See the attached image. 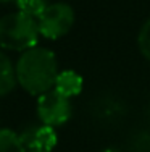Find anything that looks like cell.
<instances>
[{
  "instance_id": "52a82bcc",
  "label": "cell",
  "mask_w": 150,
  "mask_h": 152,
  "mask_svg": "<svg viewBox=\"0 0 150 152\" xmlns=\"http://www.w3.org/2000/svg\"><path fill=\"white\" fill-rule=\"evenodd\" d=\"M16 70L3 52H0V97L12 92L16 86Z\"/></svg>"
},
{
  "instance_id": "8992f818",
  "label": "cell",
  "mask_w": 150,
  "mask_h": 152,
  "mask_svg": "<svg viewBox=\"0 0 150 152\" xmlns=\"http://www.w3.org/2000/svg\"><path fill=\"white\" fill-rule=\"evenodd\" d=\"M83 78L81 75H78L76 71L73 70H65V71H60L58 76H57V81H55V88L60 94H63L65 97H74L78 94H81L83 91Z\"/></svg>"
},
{
  "instance_id": "30bf717a",
  "label": "cell",
  "mask_w": 150,
  "mask_h": 152,
  "mask_svg": "<svg viewBox=\"0 0 150 152\" xmlns=\"http://www.w3.org/2000/svg\"><path fill=\"white\" fill-rule=\"evenodd\" d=\"M137 44L141 53L150 61V18L142 24L141 31H139V37H137Z\"/></svg>"
},
{
  "instance_id": "3957f363",
  "label": "cell",
  "mask_w": 150,
  "mask_h": 152,
  "mask_svg": "<svg viewBox=\"0 0 150 152\" xmlns=\"http://www.w3.org/2000/svg\"><path fill=\"white\" fill-rule=\"evenodd\" d=\"M74 24V10L68 3L57 2L47 5L41 16L37 18V26L41 36L47 39H58L65 36Z\"/></svg>"
},
{
  "instance_id": "7a4b0ae2",
  "label": "cell",
  "mask_w": 150,
  "mask_h": 152,
  "mask_svg": "<svg viewBox=\"0 0 150 152\" xmlns=\"http://www.w3.org/2000/svg\"><path fill=\"white\" fill-rule=\"evenodd\" d=\"M37 20L23 12H15L0 18V47L24 52L36 47L39 39Z\"/></svg>"
},
{
  "instance_id": "5b68a950",
  "label": "cell",
  "mask_w": 150,
  "mask_h": 152,
  "mask_svg": "<svg viewBox=\"0 0 150 152\" xmlns=\"http://www.w3.org/2000/svg\"><path fill=\"white\" fill-rule=\"evenodd\" d=\"M20 136L26 151H42V152H52V149L57 146V139H58L53 126L49 125L29 128Z\"/></svg>"
},
{
  "instance_id": "9c48e42d",
  "label": "cell",
  "mask_w": 150,
  "mask_h": 152,
  "mask_svg": "<svg viewBox=\"0 0 150 152\" xmlns=\"http://www.w3.org/2000/svg\"><path fill=\"white\" fill-rule=\"evenodd\" d=\"M16 3H18L20 12H23L24 15L33 16L36 20L44 13V10L49 5L45 0H16Z\"/></svg>"
},
{
  "instance_id": "277c9868",
  "label": "cell",
  "mask_w": 150,
  "mask_h": 152,
  "mask_svg": "<svg viewBox=\"0 0 150 152\" xmlns=\"http://www.w3.org/2000/svg\"><path fill=\"white\" fill-rule=\"evenodd\" d=\"M37 115L44 125L60 126L71 117L70 99L60 94L57 89H50L37 97Z\"/></svg>"
},
{
  "instance_id": "7c38bea8",
  "label": "cell",
  "mask_w": 150,
  "mask_h": 152,
  "mask_svg": "<svg viewBox=\"0 0 150 152\" xmlns=\"http://www.w3.org/2000/svg\"><path fill=\"white\" fill-rule=\"evenodd\" d=\"M0 2H13V0H0Z\"/></svg>"
},
{
  "instance_id": "6da1fadb",
  "label": "cell",
  "mask_w": 150,
  "mask_h": 152,
  "mask_svg": "<svg viewBox=\"0 0 150 152\" xmlns=\"http://www.w3.org/2000/svg\"><path fill=\"white\" fill-rule=\"evenodd\" d=\"M15 70L21 88L37 97L55 88L57 76L60 73L53 52L37 45L21 53Z\"/></svg>"
},
{
  "instance_id": "4fadbf2b",
  "label": "cell",
  "mask_w": 150,
  "mask_h": 152,
  "mask_svg": "<svg viewBox=\"0 0 150 152\" xmlns=\"http://www.w3.org/2000/svg\"><path fill=\"white\" fill-rule=\"evenodd\" d=\"M28 152H42V151H28Z\"/></svg>"
},
{
  "instance_id": "8fae6325",
  "label": "cell",
  "mask_w": 150,
  "mask_h": 152,
  "mask_svg": "<svg viewBox=\"0 0 150 152\" xmlns=\"http://www.w3.org/2000/svg\"><path fill=\"white\" fill-rule=\"evenodd\" d=\"M103 152H120V151H116V149H112V147H110V149H105Z\"/></svg>"
},
{
  "instance_id": "ba28073f",
  "label": "cell",
  "mask_w": 150,
  "mask_h": 152,
  "mask_svg": "<svg viewBox=\"0 0 150 152\" xmlns=\"http://www.w3.org/2000/svg\"><path fill=\"white\" fill-rule=\"evenodd\" d=\"M0 152H28L21 136L7 128H0Z\"/></svg>"
}]
</instances>
